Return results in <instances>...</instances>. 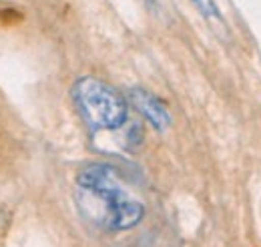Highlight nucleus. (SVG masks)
<instances>
[{"mask_svg":"<svg viewBox=\"0 0 261 247\" xmlns=\"http://www.w3.org/2000/svg\"><path fill=\"white\" fill-rule=\"evenodd\" d=\"M76 187L81 199L93 203V217L107 229H130L145 215V205L125 191L113 165L95 163L83 167L76 173Z\"/></svg>","mask_w":261,"mask_h":247,"instance_id":"1","label":"nucleus"},{"mask_svg":"<svg viewBox=\"0 0 261 247\" xmlns=\"http://www.w3.org/2000/svg\"><path fill=\"white\" fill-rule=\"evenodd\" d=\"M72 101L91 131H113L127 121L123 94L97 77H81L72 85Z\"/></svg>","mask_w":261,"mask_h":247,"instance_id":"2","label":"nucleus"},{"mask_svg":"<svg viewBox=\"0 0 261 247\" xmlns=\"http://www.w3.org/2000/svg\"><path fill=\"white\" fill-rule=\"evenodd\" d=\"M129 101L135 105V109H137L149 123L153 125L157 131H165V129L171 125V115H169L167 107H165L155 94L149 93V91L139 89V87H137V89H130Z\"/></svg>","mask_w":261,"mask_h":247,"instance_id":"3","label":"nucleus"},{"mask_svg":"<svg viewBox=\"0 0 261 247\" xmlns=\"http://www.w3.org/2000/svg\"><path fill=\"white\" fill-rule=\"evenodd\" d=\"M191 2L195 4L197 10H199L205 18H215V20L221 18V14H219V10H217V6H215L213 0H191Z\"/></svg>","mask_w":261,"mask_h":247,"instance_id":"4","label":"nucleus"},{"mask_svg":"<svg viewBox=\"0 0 261 247\" xmlns=\"http://www.w3.org/2000/svg\"><path fill=\"white\" fill-rule=\"evenodd\" d=\"M147 4H149V8H155L157 6V0H145Z\"/></svg>","mask_w":261,"mask_h":247,"instance_id":"5","label":"nucleus"}]
</instances>
